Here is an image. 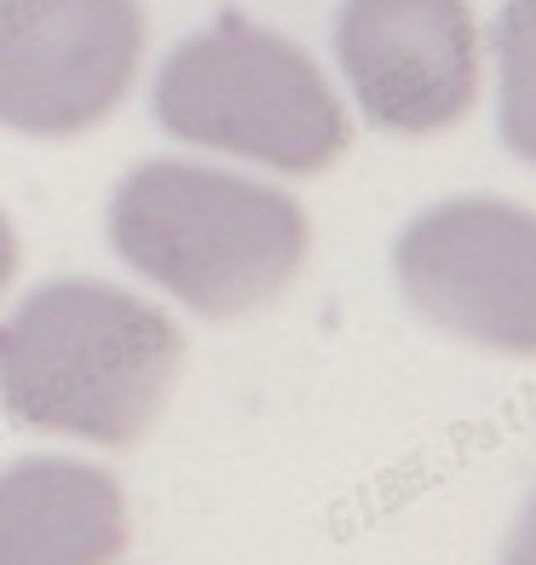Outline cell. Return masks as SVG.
I'll use <instances>...</instances> for the list:
<instances>
[{"label": "cell", "instance_id": "cell-1", "mask_svg": "<svg viewBox=\"0 0 536 565\" xmlns=\"http://www.w3.org/2000/svg\"><path fill=\"white\" fill-rule=\"evenodd\" d=\"M116 243L173 295L232 318L277 300L300 277L312 220L277 185L202 168H144L121 191Z\"/></svg>", "mask_w": 536, "mask_h": 565}, {"label": "cell", "instance_id": "cell-2", "mask_svg": "<svg viewBox=\"0 0 536 565\" xmlns=\"http://www.w3.org/2000/svg\"><path fill=\"white\" fill-rule=\"evenodd\" d=\"M179 364V335L139 300L105 289H53L0 341L7 404L35 427L133 439L150 427Z\"/></svg>", "mask_w": 536, "mask_h": 565}, {"label": "cell", "instance_id": "cell-3", "mask_svg": "<svg viewBox=\"0 0 536 565\" xmlns=\"http://www.w3.org/2000/svg\"><path fill=\"white\" fill-rule=\"evenodd\" d=\"M162 121L277 173H323L352 150V116L329 75L294 41L243 23L173 53L162 75Z\"/></svg>", "mask_w": 536, "mask_h": 565}, {"label": "cell", "instance_id": "cell-4", "mask_svg": "<svg viewBox=\"0 0 536 565\" xmlns=\"http://www.w3.org/2000/svg\"><path fill=\"white\" fill-rule=\"evenodd\" d=\"M398 289L444 335L536 358V214L507 196H444L393 248Z\"/></svg>", "mask_w": 536, "mask_h": 565}, {"label": "cell", "instance_id": "cell-5", "mask_svg": "<svg viewBox=\"0 0 536 565\" xmlns=\"http://www.w3.org/2000/svg\"><path fill=\"white\" fill-rule=\"evenodd\" d=\"M335 64L375 127L427 139L479 105L484 35L473 0H346Z\"/></svg>", "mask_w": 536, "mask_h": 565}, {"label": "cell", "instance_id": "cell-6", "mask_svg": "<svg viewBox=\"0 0 536 565\" xmlns=\"http://www.w3.org/2000/svg\"><path fill=\"white\" fill-rule=\"evenodd\" d=\"M133 0H0V116L69 134L105 116L133 70Z\"/></svg>", "mask_w": 536, "mask_h": 565}, {"label": "cell", "instance_id": "cell-7", "mask_svg": "<svg viewBox=\"0 0 536 565\" xmlns=\"http://www.w3.org/2000/svg\"><path fill=\"white\" fill-rule=\"evenodd\" d=\"M121 548V491L75 461L0 473V565H105Z\"/></svg>", "mask_w": 536, "mask_h": 565}, {"label": "cell", "instance_id": "cell-8", "mask_svg": "<svg viewBox=\"0 0 536 565\" xmlns=\"http://www.w3.org/2000/svg\"><path fill=\"white\" fill-rule=\"evenodd\" d=\"M496 121L507 150L536 168V0H507L496 18Z\"/></svg>", "mask_w": 536, "mask_h": 565}, {"label": "cell", "instance_id": "cell-9", "mask_svg": "<svg viewBox=\"0 0 536 565\" xmlns=\"http://www.w3.org/2000/svg\"><path fill=\"white\" fill-rule=\"evenodd\" d=\"M502 565H536V497H530V508L519 513L514 536H507V548H502Z\"/></svg>", "mask_w": 536, "mask_h": 565}, {"label": "cell", "instance_id": "cell-10", "mask_svg": "<svg viewBox=\"0 0 536 565\" xmlns=\"http://www.w3.org/2000/svg\"><path fill=\"white\" fill-rule=\"evenodd\" d=\"M7 266H12V243H7V225H0V282H7Z\"/></svg>", "mask_w": 536, "mask_h": 565}]
</instances>
